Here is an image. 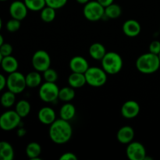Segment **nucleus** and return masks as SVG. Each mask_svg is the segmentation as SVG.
<instances>
[{
	"label": "nucleus",
	"mask_w": 160,
	"mask_h": 160,
	"mask_svg": "<svg viewBox=\"0 0 160 160\" xmlns=\"http://www.w3.org/2000/svg\"><path fill=\"white\" fill-rule=\"evenodd\" d=\"M21 23L20 20H17V19L12 18L6 23V29L9 32H16L20 28Z\"/></svg>",
	"instance_id": "nucleus-31"
},
{
	"label": "nucleus",
	"mask_w": 160,
	"mask_h": 160,
	"mask_svg": "<svg viewBox=\"0 0 160 160\" xmlns=\"http://www.w3.org/2000/svg\"><path fill=\"white\" fill-rule=\"evenodd\" d=\"M134 138V131L131 126H123L118 130L117 139L123 145H128Z\"/></svg>",
	"instance_id": "nucleus-16"
},
{
	"label": "nucleus",
	"mask_w": 160,
	"mask_h": 160,
	"mask_svg": "<svg viewBox=\"0 0 160 160\" xmlns=\"http://www.w3.org/2000/svg\"><path fill=\"white\" fill-rule=\"evenodd\" d=\"M122 9L120 5L112 3L109 6L105 7V17L108 19H117L121 16Z\"/></svg>",
	"instance_id": "nucleus-24"
},
{
	"label": "nucleus",
	"mask_w": 160,
	"mask_h": 160,
	"mask_svg": "<svg viewBox=\"0 0 160 160\" xmlns=\"http://www.w3.org/2000/svg\"><path fill=\"white\" fill-rule=\"evenodd\" d=\"M48 135L52 142L56 145L67 143L73 135V128L70 121L61 118L56 119L49 125Z\"/></svg>",
	"instance_id": "nucleus-1"
},
{
	"label": "nucleus",
	"mask_w": 160,
	"mask_h": 160,
	"mask_svg": "<svg viewBox=\"0 0 160 160\" xmlns=\"http://www.w3.org/2000/svg\"><path fill=\"white\" fill-rule=\"evenodd\" d=\"M107 73L102 68L98 67H89L84 73L86 82L89 86L99 88L105 85L107 81Z\"/></svg>",
	"instance_id": "nucleus-4"
},
{
	"label": "nucleus",
	"mask_w": 160,
	"mask_h": 160,
	"mask_svg": "<svg viewBox=\"0 0 160 160\" xmlns=\"http://www.w3.org/2000/svg\"><path fill=\"white\" fill-rule=\"evenodd\" d=\"M25 5L28 7V10L33 12L41 11L44 7L46 6L45 0H23Z\"/></svg>",
	"instance_id": "nucleus-29"
},
{
	"label": "nucleus",
	"mask_w": 160,
	"mask_h": 160,
	"mask_svg": "<svg viewBox=\"0 0 160 160\" xmlns=\"http://www.w3.org/2000/svg\"><path fill=\"white\" fill-rule=\"evenodd\" d=\"M0 52L3 57L11 56L12 52V46L9 43H3L0 47Z\"/></svg>",
	"instance_id": "nucleus-33"
},
{
	"label": "nucleus",
	"mask_w": 160,
	"mask_h": 160,
	"mask_svg": "<svg viewBox=\"0 0 160 160\" xmlns=\"http://www.w3.org/2000/svg\"><path fill=\"white\" fill-rule=\"evenodd\" d=\"M148 50L150 52L153 53V54L159 55L160 52V42L158 40L152 41L150 43L149 47H148Z\"/></svg>",
	"instance_id": "nucleus-34"
},
{
	"label": "nucleus",
	"mask_w": 160,
	"mask_h": 160,
	"mask_svg": "<svg viewBox=\"0 0 160 160\" xmlns=\"http://www.w3.org/2000/svg\"><path fill=\"white\" fill-rule=\"evenodd\" d=\"M43 78L47 82H56L58 80V73L56 70L49 67L43 72Z\"/></svg>",
	"instance_id": "nucleus-30"
},
{
	"label": "nucleus",
	"mask_w": 160,
	"mask_h": 160,
	"mask_svg": "<svg viewBox=\"0 0 160 160\" xmlns=\"http://www.w3.org/2000/svg\"><path fill=\"white\" fill-rule=\"evenodd\" d=\"M70 68L72 72L84 73L89 68V64L87 59L81 56H73L70 60Z\"/></svg>",
	"instance_id": "nucleus-14"
},
{
	"label": "nucleus",
	"mask_w": 160,
	"mask_h": 160,
	"mask_svg": "<svg viewBox=\"0 0 160 160\" xmlns=\"http://www.w3.org/2000/svg\"><path fill=\"white\" fill-rule=\"evenodd\" d=\"M77 2L79 3V4H81V5H85L86 3L88 2L90 0H76Z\"/></svg>",
	"instance_id": "nucleus-39"
},
{
	"label": "nucleus",
	"mask_w": 160,
	"mask_h": 160,
	"mask_svg": "<svg viewBox=\"0 0 160 160\" xmlns=\"http://www.w3.org/2000/svg\"><path fill=\"white\" fill-rule=\"evenodd\" d=\"M76 115V107L70 102H66L62 106L59 110V117L61 119L70 121Z\"/></svg>",
	"instance_id": "nucleus-21"
},
{
	"label": "nucleus",
	"mask_w": 160,
	"mask_h": 160,
	"mask_svg": "<svg viewBox=\"0 0 160 160\" xmlns=\"http://www.w3.org/2000/svg\"><path fill=\"white\" fill-rule=\"evenodd\" d=\"M59 88L56 82H47L42 84L39 87V98L44 102L52 103L59 99Z\"/></svg>",
	"instance_id": "nucleus-5"
},
{
	"label": "nucleus",
	"mask_w": 160,
	"mask_h": 160,
	"mask_svg": "<svg viewBox=\"0 0 160 160\" xmlns=\"http://www.w3.org/2000/svg\"><path fill=\"white\" fill-rule=\"evenodd\" d=\"M0 66L5 72L11 73L17 71V69L19 67V62L17 59L11 55V56L3 57Z\"/></svg>",
	"instance_id": "nucleus-17"
},
{
	"label": "nucleus",
	"mask_w": 160,
	"mask_h": 160,
	"mask_svg": "<svg viewBox=\"0 0 160 160\" xmlns=\"http://www.w3.org/2000/svg\"><path fill=\"white\" fill-rule=\"evenodd\" d=\"M38 120L45 125H51L56 120V114L54 109L49 106H44L38 112Z\"/></svg>",
	"instance_id": "nucleus-15"
},
{
	"label": "nucleus",
	"mask_w": 160,
	"mask_h": 160,
	"mask_svg": "<svg viewBox=\"0 0 160 160\" xmlns=\"http://www.w3.org/2000/svg\"><path fill=\"white\" fill-rule=\"evenodd\" d=\"M6 86V78L3 76L2 73H0V92L4 89Z\"/></svg>",
	"instance_id": "nucleus-37"
},
{
	"label": "nucleus",
	"mask_w": 160,
	"mask_h": 160,
	"mask_svg": "<svg viewBox=\"0 0 160 160\" xmlns=\"http://www.w3.org/2000/svg\"><path fill=\"white\" fill-rule=\"evenodd\" d=\"M75 95L76 93L74 88L70 86L63 87L62 88L59 89V99L64 102H70L75 98Z\"/></svg>",
	"instance_id": "nucleus-25"
},
{
	"label": "nucleus",
	"mask_w": 160,
	"mask_h": 160,
	"mask_svg": "<svg viewBox=\"0 0 160 160\" xmlns=\"http://www.w3.org/2000/svg\"><path fill=\"white\" fill-rule=\"evenodd\" d=\"M2 26V19L1 17H0V30H1Z\"/></svg>",
	"instance_id": "nucleus-42"
},
{
	"label": "nucleus",
	"mask_w": 160,
	"mask_h": 160,
	"mask_svg": "<svg viewBox=\"0 0 160 160\" xmlns=\"http://www.w3.org/2000/svg\"><path fill=\"white\" fill-rule=\"evenodd\" d=\"M158 56H159V59H160V52H159V54L158 55Z\"/></svg>",
	"instance_id": "nucleus-44"
},
{
	"label": "nucleus",
	"mask_w": 160,
	"mask_h": 160,
	"mask_svg": "<svg viewBox=\"0 0 160 160\" xmlns=\"http://www.w3.org/2000/svg\"><path fill=\"white\" fill-rule=\"evenodd\" d=\"M16 94L8 90V92H4L0 98V103L5 108H10L15 104Z\"/></svg>",
	"instance_id": "nucleus-28"
},
{
	"label": "nucleus",
	"mask_w": 160,
	"mask_h": 160,
	"mask_svg": "<svg viewBox=\"0 0 160 160\" xmlns=\"http://www.w3.org/2000/svg\"><path fill=\"white\" fill-rule=\"evenodd\" d=\"M122 30L125 35L128 37L135 38L140 34L141 31H142V27L138 20L130 19L123 23Z\"/></svg>",
	"instance_id": "nucleus-13"
},
{
	"label": "nucleus",
	"mask_w": 160,
	"mask_h": 160,
	"mask_svg": "<svg viewBox=\"0 0 160 160\" xmlns=\"http://www.w3.org/2000/svg\"><path fill=\"white\" fill-rule=\"evenodd\" d=\"M17 134L19 138L24 137V136L27 134V130L25 129L24 128H23V127L20 126L18 128V129H17Z\"/></svg>",
	"instance_id": "nucleus-36"
},
{
	"label": "nucleus",
	"mask_w": 160,
	"mask_h": 160,
	"mask_svg": "<svg viewBox=\"0 0 160 160\" xmlns=\"http://www.w3.org/2000/svg\"><path fill=\"white\" fill-rule=\"evenodd\" d=\"M31 63L34 70L43 73L51 66V57L45 50H38L33 55Z\"/></svg>",
	"instance_id": "nucleus-9"
},
{
	"label": "nucleus",
	"mask_w": 160,
	"mask_h": 160,
	"mask_svg": "<svg viewBox=\"0 0 160 160\" xmlns=\"http://www.w3.org/2000/svg\"><path fill=\"white\" fill-rule=\"evenodd\" d=\"M137 70L143 74H152L160 67V59L158 55L152 52L144 53L137 59L135 62Z\"/></svg>",
	"instance_id": "nucleus-2"
},
{
	"label": "nucleus",
	"mask_w": 160,
	"mask_h": 160,
	"mask_svg": "<svg viewBox=\"0 0 160 160\" xmlns=\"http://www.w3.org/2000/svg\"><path fill=\"white\" fill-rule=\"evenodd\" d=\"M83 14L89 21H98L105 17V7L102 6L97 0L89 1L84 5Z\"/></svg>",
	"instance_id": "nucleus-6"
},
{
	"label": "nucleus",
	"mask_w": 160,
	"mask_h": 160,
	"mask_svg": "<svg viewBox=\"0 0 160 160\" xmlns=\"http://www.w3.org/2000/svg\"><path fill=\"white\" fill-rule=\"evenodd\" d=\"M26 78L27 87L34 88L40 87L42 81V76L41 75V72L34 70V71L29 72L25 76Z\"/></svg>",
	"instance_id": "nucleus-20"
},
{
	"label": "nucleus",
	"mask_w": 160,
	"mask_h": 160,
	"mask_svg": "<svg viewBox=\"0 0 160 160\" xmlns=\"http://www.w3.org/2000/svg\"><path fill=\"white\" fill-rule=\"evenodd\" d=\"M126 154L130 160H145L147 156L143 144L139 142H131L128 145Z\"/></svg>",
	"instance_id": "nucleus-10"
},
{
	"label": "nucleus",
	"mask_w": 160,
	"mask_h": 160,
	"mask_svg": "<svg viewBox=\"0 0 160 160\" xmlns=\"http://www.w3.org/2000/svg\"><path fill=\"white\" fill-rule=\"evenodd\" d=\"M68 0H45L46 6L53 8L55 9H59L66 6Z\"/></svg>",
	"instance_id": "nucleus-32"
},
{
	"label": "nucleus",
	"mask_w": 160,
	"mask_h": 160,
	"mask_svg": "<svg viewBox=\"0 0 160 160\" xmlns=\"http://www.w3.org/2000/svg\"><path fill=\"white\" fill-rule=\"evenodd\" d=\"M9 14L12 17V18L17 19L19 20H23L26 18L28 15V9L25 5L24 2L22 1H14L9 6Z\"/></svg>",
	"instance_id": "nucleus-12"
},
{
	"label": "nucleus",
	"mask_w": 160,
	"mask_h": 160,
	"mask_svg": "<svg viewBox=\"0 0 160 160\" xmlns=\"http://www.w3.org/2000/svg\"><path fill=\"white\" fill-rule=\"evenodd\" d=\"M31 104L28 101L24 99L20 100L16 104L15 111L19 114L21 118H24V117H28L29 115L30 112H31Z\"/></svg>",
	"instance_id": "nucleus-26"
},
{
	"label": "nucleus",
	"mask_w": 160,
	"mask_h": 160,
	"mask_svg": "<svg viewBox=\"0 0 160 160\" xmlns=\"http://www.w3.org/2000/svg\"><path fill=\"white\" fill-rule=\"evenodd\" d=\"M59 160H78V156L73 152H65L59 157Z\"/></svg>",
	"instance_id": "nucleus-35"
},
{
	"label": "nucleus",
	"mask_w": 160,
	"mask_h": 160,
	"mask_svg": "<svg viewBox=\"0 0 160 160\" xmlns=\"http://www.w3.org/2000/svg\"><path fill=\"white\" fill-rule=\"evenodd\" d=\"M140 109V106L138 102L134 100H128L122 105L120 112H121L122 117L131 120L138 116Z\"/></svg>",
	"instance_id": "nucleus-11"
},
{
	"label": "nucleus",
	"mask_w": 160,
	"mask_h": 160,
	"mask_svg": "<svg viewBox=\"0 0 160 160\" xmlns=\"http://www.w3.org/2000/svg\"><path fill=\"white\" fill-rule=\"evenodd\" d=\"M68 84L74 89L84 87L87 84L84 73L72 72L68 78Z\"/></svg>",
	"instance_id": "nucleus-19"
},
{
	"label": "nucleus",
	"mask_w": 160,
	"mask_h": 160,
	"mask_svg": "<svg viewBox=\"0 0 160 160\" xmlns=\"http://www.w3.org/2000/svg\"><path fill=\"white\" fill-rule=\"evenodd\" d=\"M21 117L15 110H9L0 116V128L2 131H10L20 126Z\"/></svg>",
	"instance_id": "nucleus-8"
},
{
	"label": "nucleus",
	"mask_w": 160,
	"mask_h": 160,
	"mask_svg": "<svg viewBox=\"0 0 160 160\" xmlns=\"http://www.w3.org/2000/svg\"><path fill=\"white\" fill-rule=\"evenodd\" d=\"M102 6H103L104 7L109 6L110 4L114 2V0H97Z\"/></svg>",
	"instance_id": "nucleus-38"
},
{
	"label": "nucleus",
	"mask_w": 160,
	"mask_h": 160,
	"mask_svg": "<svg viewBox=\"0 0 160 160\" xmlns=\"http://www.w3.org/2000/svg\"><path fill=\"white\" fill-rule=\"evenodd\" d=\"M3 43H4V38H3L2 35L0 34V47H1V45H2Z\"/></svg>",
	"instance_id": "nucleus-40"
},
{
	"label": "nucleus",
	"mask_w": 160,
	"mask_h": 160,
	"mask_svg": "<svg viewBox=\"0 0 160 160\" xmlns=\"http://www.w3.org/2000/svg\"><path fill=\"white\" fill-rule=\"evenodd\" d=\"M14 150L12 145L7 142H0V160H12Z\"/></svg>",
	"instance_id": "nucleus-23"
},
{
	"label": "nucleus",
	"mask_w": 160,
	"mask_h": 160,
	"mask_svg": "<svg viewBox=\"0 0 160 160\" xmlns=\"http://www.w3.org/2000/svg\"><path fill=\"white\" fill-rule=\"evenodd\" d=\"M102 68L107 74L115 75L123 68V61L121 56L115 52H107L101 60Z\"/></svg>",
	"instance_id": "nucleus-3"
},
{
	"label": "nucleus",
	"mask_w": 160,
	"mask_h": 160,
	"mask_svg": "<svg viewBox=\"0 0 160 160\" xmlns=\"http://www.w3.org/2000/svg\"><path fill=\"white\" fill-rule=\"evenodd\" d=\"M42 153V147L38 142H30L26 147L27 156L31 160H42L40 155Z\"/></svg>",
	"instance_id": "nucleus-22"
},
{
	"label": "nucleus",
	"mask_w": 160,
	"mask_h": 160,
	"mask_svg": "<svg viewBox=\"0 0 160 160\" xmlns=\"http://www.w3.org/2000/svg\"><path fill=\"white\" fill-rule=\"evenodd\" d=\"M2 58H3L2 55V54H1V52H0V64H1L2 60Z\"/></svg>",
	"instance_id": "nucleus-41"
},
{
	"label": "nucleus",
	"mask_w": 160,
	"mask_h": 160,
	"mask_svg": "<svg viewBox=\"0 0 160 160\" xmlns=\"http://www.w3.org/2000/svg\"><path fill=\"white\" fill-rule=\"evenodd\" d=\"M56 9L46 6L40 11V17L42 21L45 23H51L55 20L56 16Z\"/></svg>",
	"instance_id": "nucleus-27"
},
{
	"label": "nucleus",
	"mask_w": 160,
	"mask_h": 160,
	"mask_svg": "<svg viewBox=\"0 0 160 160\" xmlns=\"http://www.w3.org/2000/svg\"><path fill=\"white\" fill-rule=\"evenodd\" d=\"M88 52L92 59L101 61L105 55L106 54L107 51H106V47L102 44L99 43V42H95L89 47Z\"/></svg>",
	"instance_id": "nucleus-18"
},
{
	"label": "nucleus",
	"mask_w": 160,
	"mask_h": 160,
	"mask_svg": "<svg viewBox=\"0 0 160 160\" xmlns=\"http://www.w3.org/2000/svg\"><path fill=\"white\" fill-rule=\"evenodd\" d=\"M1 2H5V1H7V0H0Z\"/></svg>",
	"instance_id": "nucleus-43"
},
{
	"label": "nucleus",
	"mask_w": 160,
	"mask_h": 160,
	"mask_svg": "<svg viewBox=\"0 0 160 160\" xmlns=\"http://www.w3.org/2000/svg\"><path fill=\"white\" fill-rule=\"evenodd\" d=\"M6 87L8 90L16 95L21 93L27 88L26 78L23 73L18 71L9 73L6 78Z\"/></svg>",
	"instance_id": "nucleus-7"
}]
</instances>
